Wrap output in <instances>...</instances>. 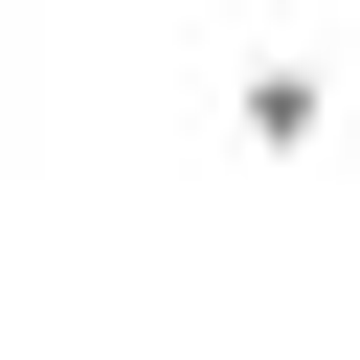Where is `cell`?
<instances>
[{
  "mask_svg": "<svg viewBox=\"0 0 360 360\" xmlns=\"http://www.w3.org/2000/svg\"><path fill=\"white\" fill-rule=\"evenodd\" d=\"M225 112H248V158H315V135H338V68H248Z\"/></svg>",
  "mask_w": 360,
  "mask_h": 360,
  "instance_id": "cell-1",
  "label": "cell"
},
{
  "mask_svg": "<svg viewBox=\"0 0 360 360\" xmlns=\"http://www.w3.org/2000/svg\"><path fill=\"white\" fill-rule=\"evenodd\" d=\"M0 90H22V45H0Z\"/></svg>",
  "mask_w": 360,
  "mask_h": 360,
  "instance_id": "cell-2",
  "label": "cell"
}]
</instances>
